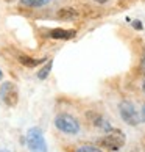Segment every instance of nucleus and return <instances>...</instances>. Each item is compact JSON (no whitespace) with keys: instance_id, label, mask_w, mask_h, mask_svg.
<instances>
[{"instance_id":"nucleus-8","label":"nucleus","mask_w":145,"mask_h":152,"mask_svg":"<svg viewBox=\"0 0 145 152\" xmlns=\"http://www.w3.org/2000/svg\"><path fill=\"white\" fill-rule=\"evenodd\" d=\"M78 16V11H75L74 8H61L58 11V18L63 19V20H70V19H75Z\"/></svg>"},{"instance_id":"nucleus-11","label":"nucleus","mask_w":145,"mask_h":152,"mask_svg":"<svg viewBox=\"0 0 145 152\" xmlns=\"http://www.w3.org/2000/svg\"><path fill=\"white\" fill-rule=\"evenodd\" d=\"M75 152H102V151L94 148V146H81V148H78Z\"/></svg>"},{"instance_id":"nucleus-16","label":"nucleus","mask_w":145,"mask_h":152,"mask_svg":"<svg viewBox=\"0 0 145 152\" xmlns=\"http://www.w3.org/2000/svg\"><path fill=\"white\" fill-rule=\"evenodd\" d=\"M2 78H3V72L0 71V80H2Z\"/></svg>"},{"instance_id":"nucleus-12","label":"nucleus","mask_w":145,"mask_h":152,"mask_svg":"<svg viewBox=\"0 0 145 152\" xmlns=\"http://www.w3.org/2000/svg\"><path fill=\"white\" fill-rule=\"evenodd\" d=\"M133 27H134V28H137V30H142V24L139 20H134L133 22Z\"/></svg>"},{"instance_id":"nucleus-4","label":"nucleus","mask_w":145,"mask_h":152,"mask_svg":"<svg viewBox=\"0 0 145 152\" xmlns=\"http://www.w3.org/2000/svg\"><path fill=\"white\" fill-rule=\"evenodd\" d=\"M119 111H120V118L126 124H130V126H137V124L141 122V118H139V113H137L136 107L133 105L131 102H128V100L120 102Z\"/></svg>"},{"instance_id":"nucleus-9","label":"nucleus","mask_w":145,"mask_h":152,"mask_svg":"<svg viewBox=\"0 0 145 152\" xmlns=\"http://www.w3.org/2000/svg\"><path fill=\"white\" fill-rule=\"evenodd\" d=\"M20 3L30 8H42L50 3V0H20Z\"/></svg>"},{"instance_id":"nucleus-1","label":"nucleus","mask_w":145,"mask_h":152,"mask_svg":"<svg viewBox=\"0 0 145 152\" xmlns=\"http://www.w3.org/2000/svg\"><path fill=\"white\" fill-rule=\"evenodd\" d=\"M25 141H27V146H28L30 152H47L48 151L44 133L39 127H31L27 132Z\"/></svg>"},{"instance_id":"nucleus-17","label":"nucleus","mask_w":145,"mask_h":152,"mask_svg":"<svg viewBox=\"0 0 145 152\" xmlns=\"http://www.w3.org/2000/svg\"><path fill=\"white\" fill-rule=\"evenodd\" d=\"M0 152H9V151H6V149H0Z\"/></svg>"},{"instance_id":"nucleus-15","label":"nucleus","mask_w":145,"mask_h":152,"mask_svg":"<svg viewBox=\"0 0 145 152\" xmlns=\"http://www.w3.org/2000/svg\"><path fill=\"white\" fill-rule=\"evenodd\" d=\"M142 91L145 93V80H144V83H142Z\"/></svg>"},{"instance_id":"nucleus-2","label":"nucleus","mask_w":145,"mask_h":152,"mask_svg":"<svg viewBox=\"0 0 145 152\" xmlns=\"http://www.w3.org/2000/svg\"><path fill=\"white\" fill-rule=\"evenodd\" d=\"M55 126H56L59 132L67 133V135H76L80 132V122H78V119L67 113H59L55 118Z\"/></svg>"},{"instance_id":"nucleus-3","label":"nucleus","mask_w":145,"mask_h":152,"mask_svg":"<svg viewBox=\"0 0 145 152\" xmlns=\"http://www.w3.org/2000/svg\"><path fill=\"white\" fill-rule=\"evenodd\" d=\"M0 99L6 107H16L19 100V93L14 83L11 82H3L0 86Z\"/></svg>"},{"instance_id":"nucleus-10","label":"nucleus","mask_w":145,"mask_h":152,"mask_svg":"<svg viewBox=\"0 0 145 152\" xmlns=\"http://www.w3.org/2000/svg\"><path fill=\"white\" fill-rule=\"evenodd\" d=\"M52 66H53V61L50 60V61H47V63H45V66L41 67V69L38 71V74H36V75H38L39 80H45V78L48 77L50 71H52Z\"/></svg>"},{"instance_id":"nucleus-5","label":"nucleus","mask_w":145,"mask_h":152,"mask_svg":"<svg viewBox=\"0 0 145 152\" xmlns=\"http://www.w3.org/2000/svg\"><path fill=\"white\" fill-rule=\"evenodd\" d=\"M100 144L103 146L105 149H109V151H119L122 146L125 144V135L122 133L120 130H113L111 133L105 135L102 138Z\"/></svg>"},{"instance_id":"nucleus-14","label":"nucleus","mask_w":145,"mask_h":152,"mask_svg":"<svg viewBox=\"0 0 145 152\" xmlns=\"http://www.w3.org/2000/svg\"><path fill=\"white\" fill-rule=\"evenodd\" d=\"M95 2H98V3H106L108 0H95Z\"/></svg>"},{"instance_id":"nucleus-6","label":"nucleus","mask_w":145,"mask_h":152,"mask_svg":"<svg viewBox=\"0 0 145 152\" xmlns=\"http://www.w3.org/2000/svg\"><path fill=\"white\" fill-rule=\"evenodd\" d=\"M75 35H76L75 30H66V28H52L48 31V36L52 39H64V41L72 39Z\"/></svg>"},{"instance_id":"nucleus-13","label":"nucleus","mask_w":145,"mask_h":152,"mask_svg":"<svg viewBox=\"0 0 145 152\" xmlns=\"http://www.w3.org/2000/svg\"><path fill=\"white\" fill-rule=\"evenodd\" d=\"M141 118H142V121L145 122V105L142 107V110H141Z\"/></svg>"},{"instance_id":"nucleus-7","label":"nucleus","mask_w":145,"mask_h":152,"mask_svg":"<svg viewBox=\"0 0 145 152\" xmlns=\"http://www.w3.org/2000/svg\"><path fill=\"white\" fill-rule=\"evenodd\" d=\"M17 60H19V63H20L22 66H25V67H36V66L42 64L44 61H45L44 58L38 60V58H31V57H28V55H19Z\"/></svg>"}]
</instances>
